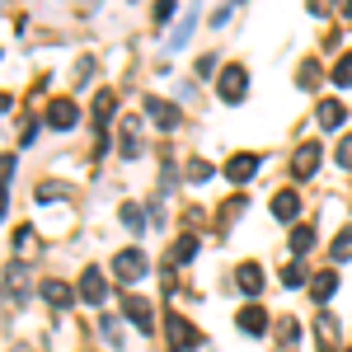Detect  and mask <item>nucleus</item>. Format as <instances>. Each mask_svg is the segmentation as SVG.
Masks as SVG:
<instances>
[{"label":"nucleus","mask_w":352,"mask_h":352,"mask_svg":"<svg viewBox=\"0 0 352 352\" xmlns=\"http://www.w3.org/2000/svg\"><path fill=\"white\" fill-rule=\"evenodd\" d=\"M113 272H118V282H141V277L151 272V258H146L136 244L132 249H118V254H113Z\"/></svg>","instance_id":"obj_1"},{"label":"nucleus","mask_w":352,"mask_h":352,"mask_svg":"<svg viewBox=\"0 0 352 352\" xmlns=\"http://www.w3.org/2000/svg\"><path fill=\"white\" fill-rule=\"evenodd\" d=\"M217 94L226 99V104H244V94H249V71L230 61V66L221 71V80H217Z\"/></svg>","instance_id":"obj_2"},{"label":"nucleus","mask_w":352,"mask_h":352,"mask_svg":"<svg viewBox=\"0 0 352 352\" xmlns=\"http://www.w3.org/2000/svg\"><path fill=\"white\" fill-rule=\"evenodd\" d=\"M0 292H10V300H14V305H24V300H28V292H33V287H28V263H24V258L5 263V277H0Z\"/></svg>","instance_id":"obj_3"},{"label":"nucleus","mask_w":352,"mask_h":352,"mask_svg":"<svg viewBox=\"0 0 352 352\" xmlns=\"http://www.w3.org/2000/svg\"><path fill=\"white\" fill-rule=\"evenodd\" d=\"M146 151V136H141V118H122L118 122V155L122 160H136Z\"/></svg>","instance_id":"obj_4"},{"label":"nucleus","mask_w":352,"mask_h":352,"mask_svg":"<svg viewBox=\"0 0 352 352\" xmlns=\"http://www.w3.org/2000/svg\"><path fill=\"white\" fill-rule=\"evenodd\" d=\"M164 329H169V343H174V352H192L202 348V333L184 320V315H164Z\"/></svg>","instance_id":"obj_5"},{"label":"nucleus","mask_w":352,"mask_h":352,"mask_svg":"<svg viewBox=\"0 0 352 352\" xmlns=\"http://www.w3.org/2000/svg\"><path fill=\"white\" fill-rule=\"evenodd\" d=\"M43 122H47L52 132H71V127L80 122V109H76L71 99H52V104H47V113H43Z\"/></svg>","instance_id":"obj_6"},{"label":"nucleus","mask_w":352,"mask_h":352,"mask_svg":"<svg viewBox=\"0 0 352 352\" xmlns=\"http://www.w3.org/2000/svg\"><path fill=\"white\" fill-rule=\"evenodd\" d=\"M122 310H127V320H132L141 333H155V310H151V300H146V296L127 292V296H122Z\"/></svg>","instance_id":"obj_7"},{"label":"nucleus","mask_w":352,"mask_h":352,"mask_svg":"<svg viewBox=\"0 0 352 352\" xmlns=\"http://www.w3.org/2000/svg\"><path fill=\"white\" fill-rule=\"evenodd\" d=\"M146 118L160 127V132H174L179 122H184V113H179V104H169V99H146Z\"/></svg>","instance_id":"obj_8"},{"label":"nucleus","mask_w":352,"mask_h":352,"mask_svg":"<svg viewBox=\"0 0 352 352\" xmlns=\"http://www.w3.org/2000/svg\"><path fill=\"white\" fill-rule=\"evenodd\" d=\"M254 174H258V155H254V151H240V155H230V160H226V179H230L235 188H244Z\"/></svg>","instance_id":"obj_9"},{"label":"nucleus","mask_w":352,"mask_h":352,"mask_svg":"<svg viewBox=\"0 0 352 352\" xmlns=\"http://www.w3.org/2000/svg\"><path fill=\"white\" fill-rule=\"evenodd\" d=\"M80 300L85 305H104V300H109V277H104L99 268L80 272Z\"/></svg>","instance_id":"obj_10"},{"label":"nucleus","mask_w":352,"mask_h":352,"mask_svg":"<svg viewBox=\"0 0 352 352\" xmlns=\"http://www.w3.org/2000/svg\"><path fill=\"white\" fill-rule=\"evenodd\" d=\"M315 169H320V141H305L296 155H292V174L296 179H315Z\"/></svg>","instance_id":"obj_11"},{"label":"nucleus","mask_w":352,"mask_h":352,"mask_svg":"<svg viewBox=\"0 0 352 352\" xmlns=\"http://www.w3.org/2000/svg\"><path fill=\"white\" fill-rule=\"evenodd\" d=\"M315 122H320L324 132H338V127L348 122V104H338V99H320V109H315Z\"/></svg>","instance_id":"obj_12"},{"label":"nucleus","mask_w":352,"mask_h":352,"mask_svg":"<svg viewBox=\"0 0 352 352\" xmlns=\"http://www.w3.org/2000/svg\"><path fill=\"white\" fill-rule=\"evenodd\" d=\"M235 324H240L249 338H263V333H268V310H263V305H244L240 315H235Z\"/></svg>","instance_id":"obj_13"},{"label":"nucleus","mask_w":352,"mask_h":352,"mask_svg":"<svg viewBox=\"0 0 352 352\" xmlns=\"http://www.w3.org/2000/svg\"><path fill=\"white\" fill-rule=\"evenodd\" d=\"M113 104H118V94H113V89H99V94H94V127H99V151H104V136H109Z\"/></svg>","instance_id":"obj_14"},{"label":"nucleus","mask_w":352,"mask_h":352,"mask_svg":"<svg viewBox=\"0 0 352 352\" xmlns=\"http://www.w3.org/2000/svg\"><path fill=\"white\" fill-rule=\"evenodd\" d=\"M38 292H43V300H47L52 310H71V305H76V292H71L66 282H56V277H47Z\"/></svg>","instance_id":"obj_15"},{"label":"nucleus","mask_w":352,"mask_h":352,"mask_svg":"<svg viewBox=\"0 0 352 352\" xmlns=\"http://www.w3.org/2000/svg\"><path fill=\"white\" fill-rule=\"evenodd\" d=\"M235 287L254 300L258 292H263V268H258V263H240V268H235Z\"/></svg>","instance_id":"obj_16"},{"label":"nucleus","mask_w":352,"mask_h":352,"mask_svg":"<svg viewBox=\"0 0 352 352\" xmlns=\"http://www.w3.org/2000/svg\"><path fill=\"white\" fill-rule=\"evenodd\" d=\"M272 217H277V221H287V226H292V221L300 217V197H296V188H282L277 197H272Z\"/></svg>","instance_id":"obj_17"},{"label":"nucleus","mask_w":352,"mask_h":352,"mask_svg":"<svg viewBox=\"0 0 352 352\" xmlns=\"http://www.w3.org/2000/svg\"><path fill=\"white\" fill-rule=\"evenodd\" d=\"M315 338H320V352H338V320L329 310L315 320Z\"/></svg>","instance_id":"obj_18"},{"label":"nucleus","mask_w":352,"mask_h":352,"mask_svg":"<svg viewBox=\"0 0 352 352\" xmlns=\"http://www.w3.org/2000/svg\"><path fill=\"white\" fill-rule=\"evenodd\" d=\"M197 249H202V240H197V235H179V240H174V249H169V263H174V268H184V263H192V258H197Z\"/></svg>","instance_id":"obj_19"},{"label":"nucleus","mask_w":352,"mask_h":352,"mask_svg":"<svg viewBox=\"0 0 352 352\" xmlns=\"http://www.w3.org/2000/svg\"><path fill=\"white\" fill-rule=\"evenodd\" d=\"M333 292H338V272H333V268H324V272H315V277H310V296L320 300V305H329Z\"/></svg>","instance_id":"obj_20"},{"label":"nucleus","mask_w":352,"mask_h":352,"mask_svg":"<svg viewBox=\"0 0 352 352\" xmlns=\"http://www.w3.org/2000/svg\"><path fill=\"white\" fill-rule=\"evenodd\" d=\"M118 217H122V226H127L132 235H141V230L151 226V212H146L141 202H122V207H118Z\"/></svg>","instance_id":"obj_21"},{"label":"nucleus","mask_w":352,"mask_h":352,"mask_svg":"<svg viewBox=\"0 0 352 352\" xmlns=\"http://www.w3.org/2000/svg\"><path fill=\"white\" fill-rule=\"evenodd\" d=\"M292 254H296V258H305V254H310V249H315V226H292Z\"/></svg>","instance_id":"obj_22"},{"label":"nucleus","mask_w":352,"mask_h":352,"mask_svg":"<svg viewBox=\"0 0 352 352\" xmlns=\"http://www.w3.org/2000/svg\"><path fill=\"white\" fill-rule=\"evenodd\" d=\"M329 80L338 85V89H352V52H343L333 66H329Z\"/></svg>","instance_id":"obj_23"},{"label":"nucleus","mask_w":352,"mask_h":352,"mask_svg":"<svg viewBox=\"0 0 352 352\" xmlns=\"http://www.w3.org/2000/svg\"><path fill=\"white\" fill-rule=\"evenodd\" d=\"M329 258H333V263H348V258H352V226H343V230L333 235V249H329Z\"/></svg>","instance_id":"obj_24"},{"label":"nucleus","mask_w":352,"mask_h":352,"mask_svg":"<svg viewBox=\"0 0 352 352\" xmlns=\"http://www.w3.org/2000/svg\"><path fill=\"white\" fill-rule=\"evenodd\" d=\"M296 85L300 89H315V85H320V61H305V66L296 71Z\"/></svg>","instance_id":"obj_25"},{"label":"nucleus","mask_w":352,"mask_h":352,"mask_svg":"<svg viewBox=\"0 0 352 352\" xmlns=\"http://www.w3.org/2000/svg\"><path fill=\"white\" fill-rule=\"evenodd\" d=\"M212 179V164L207 160H188V184H207Z\"/></svg>","instance_id":"obj_26"},{"label":"nucleus","mask_w":352,"mask_h":352,"mask_svg":"<svg viewBox=\"0 0 352 352\" xmlns=\"http://www.w3.org/2000/svg\"><path fill=\"white\" fill-rule=\"evenodd\" d=\"M277 338H282L287 348H292V343H300V324H296V320H282V324H277Z\"/></svg>","instance_id":"obj_27"},{"label":"nucleus","mask_w":352,"mask_h":352,"mask_svg":"<svg viewBox=\"0 0 352 352\" xmlns=\"http://www.w3.org/2000/svg\"><path fill=\"white\" fill-rule=\"evenodd\" d=\"M333 160H338V169H352V136H343V141H338Z\"/></svg>","instance_id":"obj_28"},{"label":"nucleus","mask_w":352,"mask_h":352,"mask_svg":"<svg viewBox=\"0 0 352 352\" xmlns=\"http://www.w3.org/2000/svg\"><path fill=\"white\" fill-rule=\"evenodd\" d=\"M14 249H19V254L33 249V226H19V230H14Z\"/></svg>","instance_id":"obj_29"},{"label":"nucleus","mask_w":352,"mask_h":352,"mask_svg":"<svg viewBox=\"0 0 352 352\" xmlns=\"http://www.w3.org/2000/svg\"><path fill=\"white\" fill-rule=\"evenodd\" d=\"M282 282H287V287H300V282H305V268H300V263H287V268H282Z\"/></svg>","instance_id":"obj_30"},{"label":"nucleus","mask_w":352,"mask_h":352,"mask_svg":"<svg viewBox=\"0 0 352 352\" xmlns=\"http://www.w3.org/2000/svg\"><path fill=\"white\" fill-rule=\"evenodd\" d=\"M56 197H66L61 184H47V188H38V202H56Z\"/></svg>","instance_id":"obj_31"},{"label":"nucleus","mask_w":352,"mask_h":352,"mask_svg":"<svg viewBox=\"0 0 352 352\" xmlns=\"http://www.w3.org/2000/svg\"><path fill=\"white\" fill-rule=\"evenodd\" d=\"M188 28H197V14H188V19H184V28L174 33V47H184V43H188Z\"/></svg>","instance_id":"obj_32"},{"label":"nucleus","mask_w":352,"mask_h":352,"mask_svg":"<svg viewBox=\"0 0 352 352\" xmlns=\"http://www.w3.org/2000/svg\"><path fill=\"white\" fill-rule=\"evenodd\" d=\"M240 212H244V202H240V197H235V202H226V207H221V221H235V217H240Z\"/></svg>","instance_id":"obj_33"},{"label":"nucleus","mask_w":352,"mask_h":352,"mask_svg":"<svg viewBox=\"0 0 352 352\" xmlns=\"http://www.w3.org/2000/svg\"><path fill=\"white\" fill-rule=\"evenodd\" d=\"M89 76H94V61H89V56H85L80 66H76V80H80V85H89Z\"/></svg>","instance_id":"obj_34"},{"label":"nucleus","mask_w":352,"mask_h":352,"mask_svg":"<svg viewBox=\"0 0 352 352\" xmlns=\"http://www.w3.org/2000/svg\"><path fill=\"white\" fill-rule=\"evenodd\" d=\"M192 71H197V76H212V71H217V56H197V66H192Z\"/></svg>","instance_id":"obj_35"},{"label":"nucleus","mask_w":352,"mask_h":352,"mask_svg":"<svg viewBox=\"0 0 352 352\" xmlns=\"http://www.w3.org/2000/svg\"><path fill=\"white\" fill-rule=\"evenodd\" d=\"M10 174H14V155H0V184H10Z\"/></svg>","instance_id":"obj_36"},{"label":"nucleus","mask_w":352,"mask_h":352,"mask_svg":"<svg viewBox=\"0 0 352 352\" xmlns=\"http://www.w3.org/2000/svg\"><path fill=\"white\" fill-rule=\"evenodd\" d=\"M169 14H174V0H160V5H155V24H164Z\"/></svg>","instance_id":"obj_37"},{"label":"nucleus","mask_w":352,"mask_h":352,"mask_svg":"<svg viewBox=\"0 0 352 352\" xmlns=\"http://www.w3.org/2000/svg\"><path fill=\"white\" fill-rule=\"evenodd\" d=\"M329 5H333V0H305V10H310V14H329Z\"/></svg>","instance_id":"obj_38"},{"label":"nucleus","mask_w":352,"mask_h":352,"mask_svg":"<svg viewBox=\"0 0 352 352\" xmlns=\"http://www.w3.org/2000/svg\"><path fill=\"white\" fill-rule=\"evenodd\" d=\"M5 212H10V184H0V221H5Z\"/></svg>","instance_id":"obj_39"},{"label":"nucleus","mask_w":352,"mask_h":352,"mask_svg":"<svg viewBox=\"0 0 352 352\" xmlns=\"http://www.w3.org/2000/svg\"><path fill=\"white\" fill-rule=\"evenodd\" d=\"M338 10H343V19H352V0H338Z\"/></svg>","instance_id":"obj_40"},{"label":"nucleus","mask_w":352,"mask_h":352,"mask_svg":"<svg viewBox=\"0 0 352 352\" xmlns=\"http://www.w3.org/2000/svg\"><path fill=\"white\" fill-rule=\"evenodd\" d=\"M10 104H14V99H10V94H0V113H5V109H10Z\"/></svg>","instance_id":"obj_41"},{"label":"nucleus","mask_w":352,"mask_h":352,"mask_svg":"<svg viewBox=\"0 0 352 352\" xmlns=\"http://www.w3.org/2000/svg\"><path fill=\"white\" fill-rule=\"evenodd\" d=\"M343 352H352V348H343Z\"/></svg>","instance_id":"obj_42"}]
</instances>
